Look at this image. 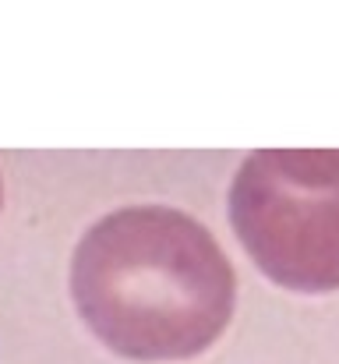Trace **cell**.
<instances>
[{
    "mask_svg": "<svg viewBox=\"0 0 339 364\" xmlns=\"http://www.w3.org/2000/svg\"><path fill=\"white\" fill-rule=\"evenodd\" d=\"M0 205H4V188H0Z\"/></svg>",
    "mask_w": 339,
    "mask_h": 364,
    "instance_id": "3957f363",
    "label": "cell"
},
{
    "mask_svg": "<svg viewBox=\"0 0 339 364\" xmlns=\"http://www.w3.org/2000/svg\"><path fill=\"white\" fill-rule=\"evenodd\" d=\"M226 209L237 241L276 287L339 290V149L251 152Z\"/></svg>",
    "mask_w": 339,
    "mask_h": 364,
    "instance_id": "7a4b0ae2",
    "label": "cell"
},
{
    "mask_svg": "<svg viewBox=\"0 0 339 364\" xmlns=\"http://www.w3.org/2000/svg\"><path fill=\"white\" fill-rule=\"evenodd\" d=\"M71 297L89 333L127 361H188L226 333L237 276L220 241L170 205L96 220L71 258Z\"/></svg>",
    "mask_w": 339,
    "mask_h": 364,
    "instance_id": "6da1fadb",
    "label": "cell"
}]
</instances>
